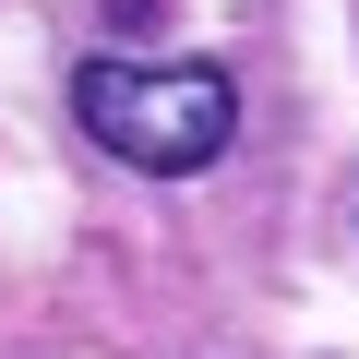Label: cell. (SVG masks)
<instances>
[{
  "label": "cell",
  "instance_id": "6da1fadb",
  "mask_svg": "<svg viewBox=\"0 0 359 359\" xmlns=\"http://www.w3.org/2000/svg\"><path fill=\"white\" fill-rule=\"evenodd\" d=\"M72 120H84L120 168H144V180H192V168L228 156L240 84H228L216 60H84V72H72Z\"/></svg>",
  "mask_w": 359,
  "mask_h": 359
}]
</instances>
